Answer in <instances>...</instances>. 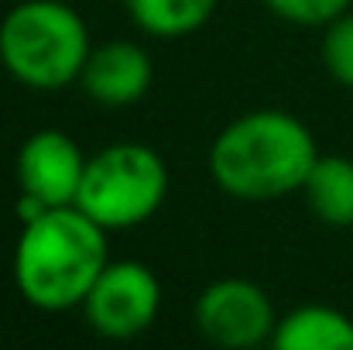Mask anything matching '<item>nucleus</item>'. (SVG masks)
Listing matches in <instances>:
<instances>
[{
  "label": "nucleus",
  "instance_id": "f257e3e1",
  "mask_svg": "<svg viewBox=\"0 0 353 350\" xmlns=\"http://www.w3.org/2000/svg\"><path fill=\"white\" fill-rule=\"evenodd\" d=\"M107 261V231L97 220H90L76 203L52 206L21 224L14 285L21 299L41 313L79 309Z\"/></svg>",
  "mask_w": 353,
  "mask_h": 350
},
{
  "label": "nucleus",
  "instance_id": "f03ea898",
  "mask_svg": "<svg viewBox=\"0 0 353 350\" xmlns=\"http://www.w3.org/2000/svg\"><path fill=\"white\" fill-rule=\"evenodd\" d=\"M316 158V137L299 117L250 110L216 134L210 148V175L220 193L261 203L302 193Z\"/></svg>",
  "mask_w": 353,
  "mask_h": 350
},
{
  "label": "nucleus",
  "instance_id": "7ed1b4c3",
  "mask_svg": "<svg viewBox=\"0 0 353 350\" xmlns=\"http://www.w3.org/2000/svg\"><path fill=\"white\" fill-rule=\"evenodd\" d=\"M90 52L86 21L62 0H24L0 21V66L28 90L79 86Z\"/></svg>",
  "mask_w": 353,
  "mask_h": 350
},
{
  "label": "nucleus",
  "instance_id": "20e7f679",
  "mask_svg": "<svg viewBox=\"0 0 353 350\" xmlns=\"http://www.w3.org/2000/svg\"><path fill=\"white\" fill-rule=\"evenodd\" d=\"M168 182V165L154 148L120 141L90 155L76 206L103 231H130L161 210Z\"/></svg>",
  "mask_w": 353,
  "mask_h": 350
},
{
  "label": "nucleus",
  "instance_id": "39448f33",
  "mask_svg": "<svg viewBox=\"0 0 353 350\" xmlns=\"http://www.w3.org/2000/svg\"><path fill=\"white\" fill-rule=\"evenodd\" d=\"M79 309L93 333L107 340H134L158 320L161 282L144 261L110 257Z\"/></svg>",
  "mask_w": 353,
  "mask_h": 350
},
{
  "label": "nucleus",
  "instance_id": "423d86ee",
  "mask_svg": "<svg viewBox=\"0 0 353 350\" xmlns=\"http://www.w3.org/2000/svg\"><path fill=\"white\" fill-rule=\"evenodd\" d=\"M196 330L227 350H247L271 344L278 316L268 292L247 278H220L206 285L192 309Z\"/></svg>",
  "mask_w": 353,
  "mask_h": 350
},
{
  "label": "nucleus",
  "instance_id": "0eeeda50",
  "mask_svg": "<svg viewBox=\"0 0 353 350\" xmlns=\"http://www.w3.org/2000/svg\"><path fill=\"white\" fill-rule=\"evenodd\" d=\"M86 162L90 158L65 130L41 127L24 137L17 151V186L45 206H69L79 196Z\"/></svg>",
  "mask_w": 353,
  "mask_h": 350
},
{
  "label": "nucleus",
  "instance_id": "6e6552de",
  "mask_svg": "<svg viewBox=\"0 0 353 350\" xmlns=\"http://www.w3.org/2000/svg\"><path fill=\"white\" fill-rule=\"evenodd\" d=\"M154 79L151 55L137 41H103L90 52L79 86L83 93L107 110H123L134 107Z\"/></svg>",
  "mask_w": 353,
  "mask_h": 350
},
{
  "label": "nucleus",
  "instance_id": "1a4fd4ad",
  "mask_svg": "<svg viewBox=\"0 0 353 350\" xmlns=\"http://www.w3.org/2000/svg\"><path fill=\"white\" fill-rule=\"evenodd\" d=\"M278 350H353V320L333 306H299L274 327Z\"/></svg>",
  "mask_w": 353,
  "mask_h": 350
},
{
  "label": "nucleus",
  "instance_id": "9d476101",
  "mask_svg": "<svg viewBox=\"0 0 353 350\" xmlns=\"http://www.w3.org/2000/svg\"><path fill=\"white\" fill-rule=\"evenodd\" d=\"M302 193L316 220L326 227H353V158L319 155Z\"/></svg>",
  "mask_w": 353,
  "mask_h": 350
},
{
  "label": "nucleus",
  "instance_id": "9b49d317",
  "mask_svg": "<svg viewBox=\"0 0 353 350\" xmlns=\"http://www.w3.org/2000/svg\"><path fill=\"white\" fill-rule=\"evenodd\" d=\"M130 21L151 38H185L210 24L220 0H123Z\"/></svg>",
  "mask_w": 353,
  "mask_h": 350
},
{
  "label": "nucleus",
  "instance_id": "f8f14e48",
  "mask_svg": "<svg viewBox=\"0 0 353 350\" xmlns=\"http://www.w3.org/2000/svg\"><path fill=\"white\" fill-rule=\"evenodd\" d=\"M323 66L333 83L353 90V14H340L323 28Z\"/></svg>",
  "mask_w": 353,
  "mask_h": 350
},
{
  "label": "nucleus",
  "instance_id": "ddd939ff",
  "mask_svg": "<svg viewBox=\"0 0 353 350\" xmlns=\"http://www.w3.org/2000/svg\"><path fill=\"white\" fill-rule=\"evenodd\" d=\"M264 7L295 28H326L350 10V0H264Z\"/></svg>",
  "mask_w": 353,
  "mask_h": 350
}]
</instances>
